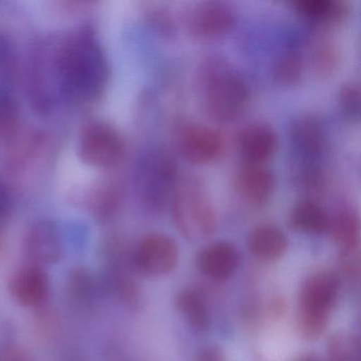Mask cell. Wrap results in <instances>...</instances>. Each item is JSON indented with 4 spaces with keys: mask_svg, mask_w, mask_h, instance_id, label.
<instances>
[{
    "mask_svg": "<svg viewBox=\"0 0 361 361\" xmlns=\"http://www.w3.org/2000/svg\"><path fill=\"white\" fill-rule=\"evenodd\" d=\"M54 60L61 100L85 104L102 96L109 65L94 29L54 35Z\"/></svg>",
    "mask_w": 361,
    "mask_h": 361,
    "instance_id": "cell-1",
    "label": "cell"
},
{
    "mask_svg": "<svg viewBox=\"0 0 361 361\" xmlns=\"http://www.w3.org/2000/svg\"><path fill=\"white\" fill-rule=\"evenodd\" d=\"M341 279L333 270H320L302 283L295 310L298 333L307 341L322 337L339 298Z\"/></svg>",
    "mask_w": 361,
    "mask_h": 361,
    "instance_id": "cell-2",
    "label": "cell"
},
{
    "mask_svg": "<svg viewBox=\"0 0 361 361\" xmlns=\"http://www.w3.org/2000/svg\"><path fill=\"white\" fill-rule=\"evenodd\" d=\"M202 88L207 111L216 121H234L248 106L250 96L246 81L224 59L207 61L202 69Z\"/></svg>",
    "mask_w": 361,
    "mask_h": 361,
    "instance_id": "cell-3",
    "label": "cell"
},
{
    "mask_svg": "<svg viewBox=\"0 0 361 361\" xmlns=\"http://www.w3.org/2000/svg\"><path fill=\"white\" fill-rule=\"evenodd\" d=\"M172 219L190 242L206 240L217 229V213L206 185L197 177L179 178L172 195Z\"/></svg>",
    "mask_w": 361,
    "mask_h": 361,
    "instance_id": "cell-4",
    "label": "cell"
},
{
    "mask_svg": "<svg viewBox=\"0 0 361 361\" xmlns=\"http://www.w3.org/2000/svg\"><path fill=\"white\" fill-rule=\"evenodd\" d=\"M26 92L37 113H51L60 103L54 60V35L35 42L26 68Z\"/></svg>",
    "mask_w": 361,
    "mask_h": 361,
    "instance_id": "cell-5",
    "label": "cell"
},
{
    "mask_svg": "<svg viewBox=\"0 0 361 361\" xmlns=\"http://www.w3.org/2000/svg\"><path fill=\"white\" fill-rule=\"evenodd\" d=\"M77 149L84 164L104 170L119 166L126 153L121 133L104 120H92L82 128Z\"/></svg>",
    "mask_w": 361,
    "mask_h": 361,
    "instance_id": "cell-6",
    "label": "cell"
},
{
    "mask_svg": "<svg viewBox=\"0 0 361 361\" xmlns=\"http://www.w3.org/2000/svg\"><path fill=\"white\" fill-rule=\"evenodd\" d=\"M177 180L176 162L166 151L152 152L141 166L138 195L141 204L151 212L162 210L169 195H173Z\"/></svg>",
    "mask_w": 361,
    "mask_h": 361,
    "instance_id": "cell-7",
    "label": "cell"
},
{
    "mask_svg": "<svg viewBox=\"0 0 361 361\" xmlns=\"http://www.w3.org/2000/svg\"><path fill=\"white\" fill-rule=\"evenodd\" d=\"M134 267L147 276L171 274L179 263V247L171 236L152 232L143 236L133 249Z\"/></svg>",
    "mask_w": 361,
    "mask_h": 361,
    "instance_id": "cell-8",
    "label": "cell"
},
{
    "mask_svg": "<svg viewBox=\"0 0 361 361\" xmlns=\"http://www.w3.org/2000/svg\"><path fill=\"white\" fill-rule=\"evenodd\" d=\"M235 20V10L231 5L219 0H208L193 6L188 13L185 24L193 39L211 41L229 32Z\"/></svg>",
    "mask_w": 361,
    "mask_h": 361,
    "instance_id": "cell-9",
    "label": "cell"
},
{
    "mask_svg": "<svg viewBox=\"0 0 361 361\" xmlns=\"http://www.w3.org/2000/svg\"><path fill=\"white\" fill-rule=\"evenodd\" d=\"M23 253L26 263L41 267L60 262L64 242L58 224L47 219L31 224L23 238Z\"/></svg>",
    "mask_w": 361,
    "mask_h": 361,
    "instance_id": "cell-10",
    "label": "cell"
},
{
    "mask_svg": "<svg viewBox=\"0 0 361 361\" xmlns=\"http://www.w3.org/2000/svg\"><path fill=\"white\" fill-rule=\"evenodd\" d=\"M178 147L183 157L194 164H207L219 159L225 151L221 132L204 123H187L178 134Z\"/></svg>",
    "mask_w": 361,
    "mask_h": 361,
    "instance_id": "cell-11",
    "label": "cell"
},
{
    "mask_svg": "<svg viewBox=\"0 0 361 361\" xmlns=\"http://www.w3.org/2000/svg\"><path fill=\"white\" fill-rule=\"evenodd\" d=\"M8 288L12 299L23 307L41 310L49 300V276L45 268L26 263L12 274Z\"/></svg>",
    "mask_w": 361,
    "mask_h": 361,
    "instance_id": "cell-12",
    "label": "cell"
},
{
    "mask_svg": "<svg viewBox=\"0 0 361 361\" xmlns=\"http://www.w3.org/2000/svg\"><path fill=\"white\" fill-rule=\"evenodd\" d=\"M123 188L116 179L97 180L84 188L77 200L88 214L101 224L117 216L123 204Z\"/></svg>",
    "mask_w": 361,
    "mask_h": 361,
    "instance_id": "cell-13",
    "label": "cell"
},
{
    "mask_svg": "<svg viewBox=\"0 0 361 361\" xmlns=\"http://www.w3.org/2000/svg\"><path fill=\"white\" fill-rule=\"evenodd\" d=\"M240 265L238 249L231 243L216 240L200 249L196 255V267L200 274L213 281L231 278Z\"/></svg>",
    "mask_w": 361,
    "mask_h": 361,
    "instance_id": "cell-14",
    "label": "cell"
},
{
    "mask_svg": "<svg viewBox=\"0 0 361 361\" xmlns=\"http://www.w3.org/2000/svg\"><path fill=\"white\" fill-rule=\"evenodd\" d=\"M238 143L240 154L248 164H263L278 149V134L267 122H251L240 130Z\"/></svg>",
    "mask_w": 361,
    "mask_h": 361,
    "instance_id": "cell-15",
    "label": "cell"
},
{
    "mask_svg": "<svg viewBox=\"0 0 361 361\" xmlns=\"http://www.w3.org/2000/svg\"><path fill=\"white\" fill-rule=\"evenodd\" d=\"M291 142L305 159L312 160L322 153L326 142L324 122L314 113H303L295 118L289 128Z\"/></svg>",
    "mask_w": 361,
    "mask_h": 361,
    "instance_id": "cell-16",
    "label": "cell"
},
{
    "mask_svg": "<svg viewBox=\"0 0 361 361\" xmlns=\"http://www.w3.org/2000/svg\"><path fill=\"white\" fill-rule=\"evenodd\" d=\"M234 187L245 202L252 206H262L274 192V174L264 164L247 162L236 172Z\"/></svg>",
    "mask_w": 361,
    "mask_h": 361,
    "instance_id": "cell-17",
    "label": "cell"
},
{
    "mask_svg": "<svg viewBox=\"0 0 361 361\" xmlns=\"http://www.w3.org/2000/svg\"><path fill=\"white\" fill-rule=\"evenodd\" d=\"M47 139L45 134L37 130L20 128L16 138L6 145L5 164L8 172L20 174L39 159L45 149Z\"/></svg>",
    "mask_w": 361,
    "mask_h": 361,
    "instance_id": "cell-18",
    "label": "cell"
},
{
    "mask_svg": "<svg viewBox=\"0 0 361 361\" xmlns=\"http://www.w3.org/2000/svg\"><path fill=\"white\" fill-rule=\"evenodd\" d=\"M286 234L274 224H259L247 236V248L255 259L264 263L279 261L286 253Z\"/></svg>",
    "mask_w": 361,
    "mask_h": 361,
    "instance_id": "cell-19",
    "label": "cell"
},
{
    "mask_svg": "<svg viewBox=\"0 0 361 361\" xmlns=\"http://www.w3.org/2000/svg\"><path fill=\"white\" fill-rule=\"evenodd\" d=\"M327 231L339 252L360 250L361 224L358 211L353 206H342L329 216Z\"/></svg>",
    "mask_w": 361,
    "mask_h": 361,
    "instance_id": "cell-20",
    "label": "cell"
},
{
    "mask_svg": "<svg viewBox=\"0 0 361 361\" xmlns=\"http://www.w3.org/2000/svg\"><path fill=\"white\" fill-rule=\"evenodd\" d=\"M335 28H320L310 45V62L314 73L320 78L333 75L339 68L342 48L333 33Z\"/></svg>",
    "mask_w": 361,
    "mask_h": 361,
    "instance_id": "cell-21",
    "label": "cell"
},
{
    "mask_svg": "<svg viewBox=\"0 0 361 361\" xmlns=\"http://www.w3.org/2000/svg\"><path fill=\"white\" fill-rule=\"evenodd\" d=\"M66 287L69 300L82 310H90L105 295L101 278L85 267H75L69 272Z\"/></svg>",
    "mask_w": 361,
    "mask_h": 361,
    "instance_id": "cell-22",
    "label": "cell"
},
{
    "mask_svg": "<svg viewBox=\"0 0 361 361\" xmlns=\"http://www.w3.org/2000/svg\"><path fill=\"white\" fill-rule=\"evenodd\" d=\"M329 215L325 209L312 198L295 202L288 213L289 226L299 233H324L329 228Z\"/></svg>",
    "mask_w": 361,
    "mask_h": 361,
    "instance_id": "cell-23",
    "label": "cell"
},
{
    "mask_svg": "<svg viewBox=\"0 0 361 361\" xmlns=\"http://www.w3.org/2000/svg\"><path fill=\"white\" fill-rule=\"evenodd\" d=\"M295 7L320 28H336L348 12L345 0H295Z\"/></svg>",
    "mask_w": 361,
    "mask_h": 361,
    "instance_id": "cell-24",
    "label": "cell"
},
{
    "mask_svg": "<svg viewBox=\"0 0 361 361\" xmlns=\"http://www.w3.org/2000/svg\"><path fill=\"white\" fill-rule=\"evenodd\" d=\"M177 312L198 333L208 331L211 325V314L204 295L194 288H185L174 297Z\"/></svg>",
    "mask_w": 361,
    "mask_h": 361,
    "instance_id": "cell-25",
    "label": "cell"
},
{
    "mask_svg": "<svg viewBox=\"0 0 361 361\" xmlns=\"http://www.w3.org/2000/svg\"><path fill=\"white\" fill-rule=\"evenodd\" d=\"M20 128V106L7 92H0V145H9Z\"/></svg>",
    "mask_w": 361,
    "mask_h": 361,
    "instance_id": "cell-26",
    "label": "cell"
},
{
    "mask_svg": "<svg viewBox=\"0 0 361 361\" xmlns=\"http://www.w3.org/2000/svg\"><path fill=\"white\" fill-rule=\"evenodd\" d=\"M304 68L303 56L295 50H287L274 61L272 77L282 85H295L303 77Z\"/></svg>",
    "mask_w": 361,
    "mask_h": 361,
    "instance_id": "cell-27",
    "label": "cell"
},
{
    "mask_svg": "<svg viewBox=\"0 0 361 361\" xmlns=\"http://www.w3.org/2000/svg\"><path fill=\"white\" fill-rule=\"evenodd\" d=\"M339 103L344 117L358 120L360 117L361 92L357 82L348 81L342 84L339 90Z\"/></svg>",
    "mask_w": 361,
    "mask_h": 361,
    "instance_id": "cell-28",
    "label": "cell"
},
{
    "mask_svg": "<svg viewBox=\"0 0 361 361\" xmlns=\"http://www.w3.org/2000/svg\"><path fill=\"white\" fill-rule=\"evenodd\" d=\"M310 161V164H304L300 166L295 175V179H297L298 185L304 191L308 193H316V192L320 193L325 188L326 177L319 166Z\"/></svg>",
    "mask_w": 361,
    "mask_h": 361,
    "instance_id": "cell-29",
    "label": "cell"
},
{
    "mask_svg": "<svg viewBox=\"0 0 361 361\" xmlns=\"http://www.w3.org/2000/svg\"><path fill=\"white\" fill-rule=\"evenodd\" d=\"M152 27L166 37H171L176 31L172 14L166 8L159 5H149L145 13Z\"/></svg>",
    "mask_w": 361,
    "mask_h": 361,
    "instance_id": "cell-30",
    "label": "cell"
},
{
    "mask_svg": "<svg viewBox=\"0 0 361 361\" xmlns=\"http://www.w3.org/2000/svg\"><path fill=\"white\" fill-rule=\"evenodd\" d=\"M338 263L342 276L348 280L356 282L360 276V250L353 252L338 253Z\"/></svg>",
    "mask_w": 361,
    "mask_h": 361,
    "instance_id": "cell-31",
    "label": "cell"
},
{
    "mask_svg": "<svg viewBox=\"0 0 361 361\" xmlns=\"http://www.w3.org/2000/svg\"><path fill=\"white\" fill-rule=\"evenodd\" d=\"M16 59L11 45L5 37L0 35V81L7 82L14 73Z\"/></svg>",
    "mask_w": 361,
    "mask_h": 361,
    "instance_id": "cell-32",
    "label": "cell"
},
{
    "mask_svg": "<svg viewBox=\"0 0 361 361\" xmlns=\"http://www.w3.org/2000/svg\"><path fill=\"white\" fill-rule=\"evenodd\" d=\"M12 211V200L9 190L3 180H0V240L7 227Z\"/></svg>",
    "mask_w": 361,
    "mask_h": 361,
    "instance_id": "cell-33",
    "label": "cell"
},
{
    "mask_svg": "<svg viewBox=\"0 0 361 361\" xmlns=\"http://www.w3.org/2000/svg\"><path fill=\"white\" fill-rule=\"evenodd\" d=\"M194 361H229L227 353L217 344L202 346L196 353Z\"/></svg>",
    "mask_w": 361,
    "mask_h": 361,
    "instance_id": "cell-34",
    "label": "cell"
},
{
    "mask_svg": "<svg viewBox=\"0 0 361 361\" xmlns=\"http://www.w3.org/2000/svg\"><path fill=\"white\" fill-rule=\"evenodd\" d=\"M286 312V301L281 295H274L267 304V314L270 318L276 320L282 318Z\"/></svg>",
    "mask_w": 361,
    "mask_h": 361,
    "instance_id": "cell-35",
    "label": "cell"
},
{
    "mask_svg": "<svg viewBox=\"0 0 361 361\" xmlns=\"http://www.w3.org/2000/svg\"><path fill=\"white\" fill-rule=\"evenodd\" d=\"M0 361H29V359L20 348L8 345L0 350Z\"/></svg>",
    "mask_w": 361,
    "mask_h": 361,
    "instance_id": "cell-36",
    "label": "cell"
},
{
    "mask_svg": "<svg viewBox=\"0 0 361 361\" xmlns=\"http://www.w3.org/2000/svg\"><path fill=\"white\" fill-rule=\"evenodd\" d=\"M297 361H320L317 357L310 356V355H307V356L301 357V358L298 359Z\"/></svg>",
    "mask_w": 361,
    "mask_h": 361,
    "instance_id": "cell-37",
    "label": "cell"
}]
</instances>
